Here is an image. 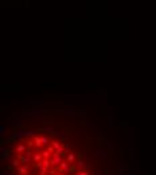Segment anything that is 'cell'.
Returning <instances> with one entry per match:
<instances>
[{
    "label": "cell",
    "instance_id": "cell-1",
    "mask_svg": "<svg viewBox=\"0 0 156 175\" xmlns=\"http://www.w3.org/2000/svg\"><path fill=\"white\" fill-rule=\"evenodd\" d=\"M1 175H127L128 154L110 127L86 108L31 104L7 116Z\"/></svg>",
    "mask_w": 156,
    "mask_h": 175
}]
</instances>
